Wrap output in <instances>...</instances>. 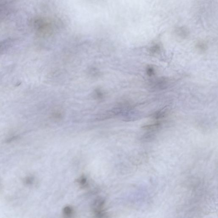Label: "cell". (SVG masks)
Here are the masks:
<instances>
[{
    "label": "cell",
    "instance_id": "30bf717a",
    "mask_svg": "<svg viewBox=\"0 0 218 218\" xmlns=\"http://www.w3.org/2000/svg\"><path fill=\"white\" fill-rule=\"evenodd\" d=\"M1 183H0V188H1Z\"/></svg>",
    "mask_w": 218,
    "mask_h": 218
},
{
    "label": "cell",
    "instance_id": "6da1fadb",
    "mask_svg": "<svg viewBox=\"0 0 218 218\" xmlns=\"http://www.w3.org/2000/svg\"><path fill=\"white\" fill-rule=\"evenodd\" d=\"M176 34L178 37L182 39H185L188 37L189 35V31L187 28L184 27H179L175 30Z\"/></svg>",
    "mask_w": 218,
    "mask_h": 218
},
{
    "label": "cell",
    "instance_id": "9c48e42d",
    "mask_svg": "<svg viewBox=\"0 0 218 218\" xmlns=\"http://www.w3.org/2000/svg\"><path fill=\"white\" fill-rule=\"evenodd\" d=\"M18 136H14L11 137V138H9V139H7V140L6 142H11L13 141L14 140L17 139V138H18Z\"/></svg>",
    "mask_w": 218,
    "mask_h": 218
},
{
    "label": "cell",
    "instance_id": "277c9868",
    "mask_svg": "<svg viewBox=\"0 0 218 218\" xmlns=\"http://www.w3.org/2000/svg\"><path fill=\"white\" fill-rule=\"evenodd\" d=\"M161 47L158 44H156L151 47L149 49V52L152 54H156L159 53L160 51Z\"/></svg>",
    "mask_w": 218,
    "mask_h": 218
},
{
    "label": "cell",
    "instance_id": "7a4b0ae2",
    "mask_svg": "<svg viewBox=\"0 0 218 218\" xmlns=\"http://www.w3.org/2000/svg\"><path fill=\"white\" fill-rule=\"evenodd\" d=\"M196 48L198 51L201 53H203L207 50V46L205 42L200 41L196 43Z\"/></svg>",
    "mask_w": 218,
    "mask_h": 218
},
{
    "label": "cell",
    "instance_id": "3957f363",
    "mask_svg": "<svg viewBox=\"0 0 218 218\" xmlns=\"http://www.w3.org/2000/svg\"><path fill=\"white\" fill-rule=\"evenodd\" d=\"M63 214L67 217H70L73 214V210L70 206H66L63 209Z\"/></svg>",
    "mask_w": 218,
    "mask_h": 218
},
{
    "label": "cell",
    "instance_id": "ba28073f",
    "mask_svg": "<svg viewBox=\"0 0 218 218\" xmlns=\"http://www.w3.org/2000/svg\"><path fill=\"white\" fill-rule=\"evenodd\" d=\"M78 182L80 185L83 187H84L86 185L87 183V179L86 178L84 177V176L81 177L78 180Z\"/></svg>",
    "mask_w": 218,
    "mask_h": 218
},
{
    "label": "cell",
    "instance_id": "52a82bcc",
    "mask_svg": "<svg viewBox=\"0 0 218 218\" xmlns=\"http://www.w3.org/2000/svg\"><path fill=\"white\" fill-rule=\"evenodd\" d=\"M34 181V179L32 176H28L26 178L25 180H24V182H25V184L29 186V185H32Z\"/></svg>",
    "mask_w": 218,
    "mask_h": 218
},
{
    "label": "cell",
    "instance_id": "8992f818",
    "mask_svg": "<svg viewBox=\"0 0 218 218\" xmlns=\"http://www.w3.org/2000/svg\"><path fill=\"white\" fill-rule=\"evenodd\" d=\"M146 72L147 75L149 77H152L155 74V70L153 67H152L149 66L146 68Z\"/></svg>",
    "mask_w": 218,
    "mask_h": 218
},
{
    "label": "cell",
    "instance_id": "5b68a950",
    "mask_svg": "<svg viewBox=\"0 0 218 218\" xmlns=\"http://www.w3.org/2000/svg\"><path fill=\"white\" fill-rule=\"evenodd\" d=\"M166 113V110H165V109H164V110L163 109V110L159 111L157 112H156V113L154 114V118H155L156 119L162 118L163 117H164V116H165Z\"/></svg>",
    "mask_w": 218,
    "mask_h": 218
}]
</instances>
